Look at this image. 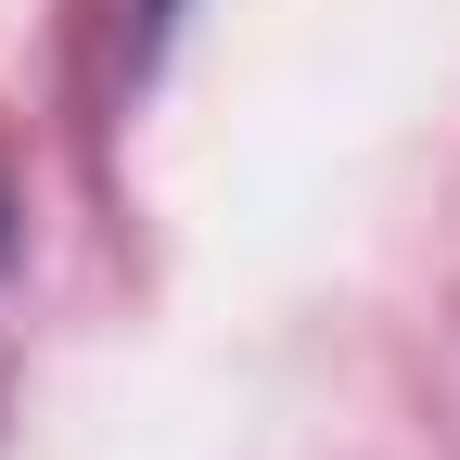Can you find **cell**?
I'll use <instances>...</instances> for the list:
<instances>
[{
	"label": "cell",
	"mask_w": 460,
	"mask_h": 460,
	"mask_svg": "<svg viewBox=\"0 0 460 460\" xmlns=\"http://www.w3.org/2000/svg\"><path fill=\"white\" fill-rule=\"evenodd\" d=\"M166 26H180V0H141V39H166Z\"/></svg>",
	"instance_id": "6da1fadb"
},
{
	"label": "cell",
	"mask_w": 460,
	"mask_h": 460,
	"mask_svg": "<svg viewBox=\"0 0 460 460\" xmlns=\"http://www.w3.org/2000/svg\"><path fill=\"white\" fill-rule=\"evenodd\" d=\"M0 230H13V217H0Z\"/></svg>",
	"instance_id": "7a4b0ae2"
}]
</instances>
